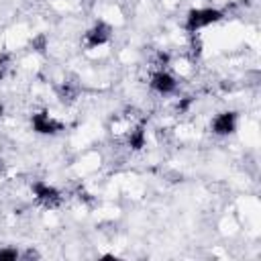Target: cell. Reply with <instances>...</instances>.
Instances as JSON below:
<instances>
[{
  "label": "cell",
  "instance_id": "cell-1",
  "mask_svg": "<svg viewBox=\"0 0 261 261\" xmlns=\"http://www.w3.org/2000/svg\"><path fill=\"white\" fill-rule=\"evenodd\" d=\"M222 18V10L218 8H192L186 16V31L198 33Z\"/></svg>",
  "mask_w": 261,
  "mask_h": 261
},
{
  "label": "cell",
  "instance_id": "cell-2",
  "mask_svg": "<svg viewBox=\"0 0 261 261\" xmlns=\"http://www.w3.org/2000/svg\"><path fill=\"white\" fill-rule=\"evenodd\" d=\"M31 126L39 135H57L59 130H63V124L49 112H35L31 116Z\"/></svg>",
  "mask_w": 261,
  "mask_h": 261
},
{
  "label": "cell",
  "instance_id": "cell-3",
  "mask_svg": "<svg viewBox=\"0 0 261 261\" xmlns=\"http://www.w3.org/2000/svg\"><path fill=\"white\" fill-rule=\"evenodd\" d=\"M212 133L218 135V137H228L237 130V112L234 110H222L218 112L214 118H212V124H210Z\"/></svg>",
  "mask_w": 261,
  "mask_h": 261
},
{
  "label": "cell",
  "instance_id": "cell-4",
  "mask_svg": "<svg viewBox=\"0 0 261 261\" xmlns=\"http://www.w3.org/2000/svg\"><path fill=\"white\" fill-rule=\"evenodd\" d=\"M151 88L161 96H169V94H173L177 90V80L169 71L159 69V71H155L151 75Z\"/></svg>",
  "mask_w": 261,
  "mask_h": 261
},
{
  "label": "cell",
  "instance_id": "cell-5",
  "mask_svg": "<svg viewBox=\"0 0 261 261\" xmlns=\"http://www.w3.org/2000/svg\"><path fill=\"white\" fill-rule=\"evenodd\" d=\"M110 39V27L106 22H96L92 29H88L86 33V45L90 49H96V47H102L104 43H108Z\"/></svg>",
  "mask_w": 261,
  "mask_h": 261
},
{
  "label": "cell",
  "instance_id": "cell-6",
  "mask_svg": "<svg viewBox=\"0 0 261 261\" xmlns=\"http://www.w3.org/2000/svg\"><path fill=\"white\" fill-rule=\"evenodd\" d=\"M33 192H35V198H37L39 202L47 204V206H55V204L61 200L59 192H57L53 186L45 184V181H35V184H33Z\"/></svg>",
  "mask_w": 261,
  "mask_h": 261
},
{
  "label": "cell",
  "instance_id": "cell-7",
  "mask_svg": "<svg viewBox=\"0 0 261 261\" xmlns=\"http://www.w3.org/2000/svg\"><path fill=\"white\" fill-rule=\"evenodd\" d=\"M126 141H128V147H130V149H135V151H141V149L145 147V141H147V135H145V126H143V124H137V126H133V128L128 130V137H126Z\"/></svg>",
  "mask_w": 261,
  "mask_h": 261
},
{
  "label": "cell",
  "instance_id": "cell-8",
  "mask_svg": "<svg viewBox=\"0 0 261 261\" xmlns=\"http://www.w3.org/2000/svg\"><path fill=\"white\" fill-rule=\"evenodd\" d=\"M18 257H20V253L16 249H12V247L0 249V261H16Z\"/></svg>",
  "mask_w": 261,
  "mask_h": 261
},
{
  "label": "cell",
  "instance_id": "cell-9",
  "mask_svg": "<svg viewBox=\"0 0 261 261\" xmlns=\"http://www.w3.org/2000/svg\"><path fill=\"white\" fill-rule=\"evenodd\" d=\"M4 67H6V65H4V61L0 59V80H2V75H4Z\"/></svg>",
  "mask_w": 261,
  "mask_h": 261
},
{
  "label": "cell",
  "instance_id": "cell-10",
  "mask_svg": "<svg viewBox=\"0 0 261 261\" xmlns=\"http://www.w3.org/2000/svg\"><path fill=\"white\" fill-rule=\"evenodd\" d=\"M2 114H4V104L0 102V116H2Z\"/></svg>",
  "mask_w": 261,
  "mask_h": 261
}]
</instances>
